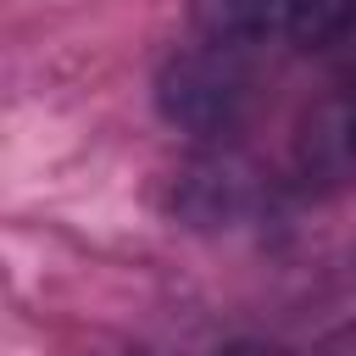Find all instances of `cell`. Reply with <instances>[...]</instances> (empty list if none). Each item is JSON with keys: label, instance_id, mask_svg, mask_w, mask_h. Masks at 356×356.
I'll use <instances>...</instances> for the list:
<instances>
[{"label": "cell", "instance_id": "cell-1", "mask_svg": "<svg viewBox=\"0 0 356 356\" xmlns=\"http://www.w3.org/2000/svg\"><path fill=\"white\" fill-rule=\"evenodd\" d=\"M234 50V44H228ZM222 50V56H228ZM222 56H189V61H178L172 67V78H167V106H172V117H184V122H195V128H211L222 111H228V100H234V67L222 61Z\"/></svg>", "mask_w": 356, "mask_h": 356}, {"label": "cell", "instance_id": "cell-2", "mask_svg": "<svg viewBox=\"0 0 356 356\" xmlns=\"http://www.w3.org/2000/svg\"><path fill=\"white\" fill-rule=\"evenodd\" d=\"M228 356H289V350H273V345H239V350H228Z\"/></svg>", "mask_w": 356, "mask_h": 356}]
</instances>
